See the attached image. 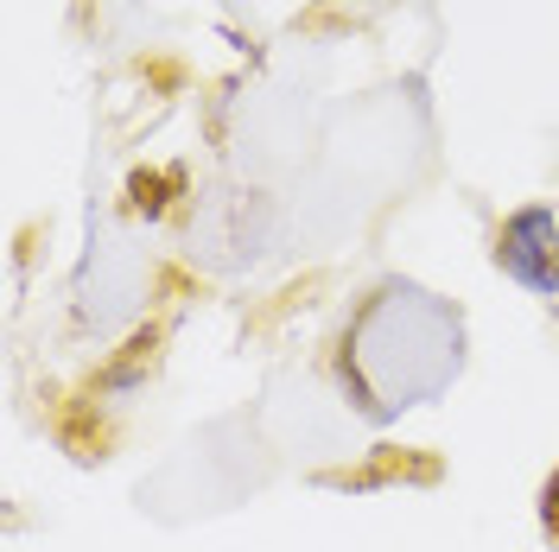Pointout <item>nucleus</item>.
Wrapping results in <instances>:
<instances>
[{
	"label": "nucleus",
	"instance_id": "nucleus-1",
	"mask_svg": "<svg viewBox=\"0 0 559 552\" xmlns=\"http://www.w3.org/2000/svg\"><path fill=\"white\" fill-rule=\"evenodd\" d=\"M496 267L527 292H559V223L547 204H527L496 236Z\"/></svg>",
	"mask_w": 559,
	"mask_h": 552
},
{
	"label": "nucleus",
	"instance_id": "nucleus-2",
	"mask_svg": "<svg viewBox=\"0 0 559 552\" xmlns=\"http://www.w3.org/2000/svg\"><path fill=\"white\" fill-rule=\"evenodd\" d=\"M173 184H178V172H159V178L134 172V184H128V197H134V209H146V216H159V209H166V197H159V191H173Z\"/></svg>",
	"mask_w": 559,
	"mask_h": 552
},
{
	"label": "nucleus",
	"instance_id": "nucleus-3",
	"mask_svg": "<svg viewBox=\"0 0 559 552\" xmlns=\"http://www.w3.org/2000/svg\"><path fill=\"white\" fill-rule=\"evenodd\" d=\"M540 520H547V533L559 540V470L547 477V489H540Z\"/></svg>",
	"mask_w": 559,
	"mask_h": 552
}]
</instances>
